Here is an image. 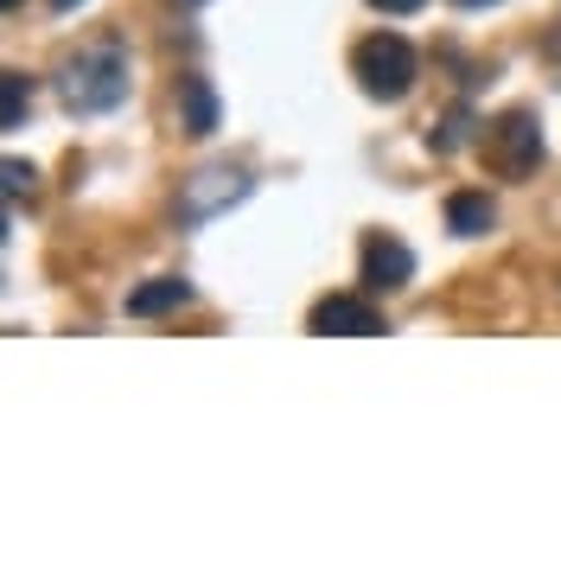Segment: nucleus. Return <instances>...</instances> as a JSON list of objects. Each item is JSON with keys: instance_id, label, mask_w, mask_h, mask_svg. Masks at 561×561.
Here are the masks:
<instances>
[{"instance_id": "1", "label": "nucleus", "mask_w": 561, "mask_h": 561, "mask_svg": "<svg viewBox=\"0 0 561 561\" xmlns=\"http://www.w3.org/2000/svg\"><path fill=\"white\" fill-rule=\"evenodd\" d=\"M58 96H65L70 115H103V108H115L128 96V51L115 38L83 45L65 65V77H58Z\"/></svg>"}, {"instance_id": "2", "label": "nucleus", "mask_w": 561, "mask_h": 561, "mask_svg": "<svg viewBox=\"0 0 561 561\" xmlns=\"http://www.w3.org/2000/svg\"><path fill=\"white\" fill-rule=\"evenodd\" d=\"M351 70H357V83H364V96H377V103H402L409 90H415V45L402 33H370L357 51H351Z\"/></svg>"}, {"instance_id": "3", "label": "nucleus", "mask_w": 561, "mask_h": 561, "mask_svg": "<svg viewBox=\"0 0 561 561\" xmlns=\"http://www.w3.org/2000/svg\"><path fill=\"white\" fill-rule=\"evenodd\" d=\"M479 147H485V160L504 179H524V173H536V167H542V128H536V115H529V108L497 115Z\"/></svg>"}, {"instance_id": "4", "label": "nucleus", "mask_w": 561, "mask_h": 561, "mask_svg": "<svg viewBox=\"0 0 561 561\" xmlns=\"http://www.w3.org/2000/svg\"><path fill=\"white\" fill-rule=\"evenodd\" d=\"M237 198H249V179L230 167H205V173L179 179V224H210L217 210H230Z\"/></svg>"}, {"instance_id": "5", "label": "nucleus", "mask_w": 561, "mask_h": 561, "mask_svg": "<svg viewBox=\"0 0 561 561\" xmlns=\"http://www.w3.org/2000/svg\"><path fill=\"white\" fill-rule=\"evenodd\" d=\"M409 280H415L409 243H396V237H370V243H364V287H370V294H396V287H409Z\"/></svg>"}, {"instance_id": "6", "label": "nucleus", "mask_w": 561, "mask_h": 561, "mask_svg": "<svg viewBox=\"0 0 561 561\" xmlns=\"http://www.w3.org/2000/svg\"><path fill=\"white\" fill-rule=\"evenodd\" d=\"M313 332H345V339H364V332H383V319H377V307L370 300H357V294H325L313 307V319H307Z\"/></svg>"}, {"instance_id": "7", "label": "nucleus", "mask_w": 561, "mask_h": 561, "mask_svg": "<svg viewBox=\"0 0 561 561\" xmlns=\"http://www.w3.org/2000/svg\"><path fill=\"white\" fill-rule=\"evenodd\" d=\"M179 128L198 140L217 128V90H210V77H185L179 83Z\"/></svg>"}, {"instance_id": "8", "label": "nucleus", "mask_w": 561, "mask_h": 561, "mask_svg": "<svg viewBox=\"0 0 561 561\" xmlns=\"http://www.w3.org/2000/svg\"><path fill=\"white\" fill-rule=\"evenodd\" d=\"M192 300V287L179 275H167V280H147V287H135L128 294V319H153V313H173V307H185Z\"/></svg>"}, {"instance_id": "9", "label": "nucleus", "mask_w": 561, "mask_h": 561, "mask_svg": "<svg viewBox=\"0 0 561 561\" xmlns=\"http://www.w3.org/2000/svg\"><path fill=\"white\" fill-rule=\"evenodd\" d=\"M491 217H497V210H491L485 192H454V198H447V230H454V237H485Z\"/></svg>"}, {"instance_id": "10", "label": "nucleus", "mask_w": 561, "mask_h": 561, "mask_svg": "<svg viewBox=\"0 0 561 561\" xmlns=\"http://www.w3.org/2000/svg\"><path fill=\"white\" fill-rule=\"evenodd\" d=\"M26 108H33V83L13 77V70H0V128H20Z\"/></svg>"}, {"instance_id": "11", "label": "nucleus", "mask_w": 561, "mask_h": 561, "mask_svg": "<svg viewBox=\"0 0 561 561\" xmlns=\"http://www.w3.org/2000/svg\"><path fill=\"white\" fill-rule=\"evenodd\" d=\"M38 192V173L26 160H0V198H33Z\"/></svg>"}, {"instance_id": "12", "label": "nucleus", "mask_w": 561, "mask_h": 561, "mask_svg": "<svg viewBox=\"0 0 561 561\" xmlns=\"http://www.w3.org/2000/svg\"><path fill=\"white\" fill-rule=\"evenodd\" d=\"M370 7H383V13H415L421 0H370Z\"/></svg>"}, {"instance_id": "13", "label": "nucleus", "mask_w": 561, "mask_h": 561, "mask_svg": "<svg viewBox=\"0 0 561 561\" xmlns=\"http://www.w3.org/2000/svg\"><path fill=\"white\" fill-rule=\"evenodd\" d=\"M549 58H556V65H561V33H556V38H549Z\"/></svg>"}, {"instance_id": "14", "label": "nucleus", "mask_w": 561, "mask_h": 561, "mask_svg": "<svg viewBox=\"0 0 561 561\" xmlns=\"http://www.w3.org/2000/svg\"><path fill=\"white\" fill-rule=\"evenodd\" d=\"M51 7H58V13H70V7H83V0H51Z\"/></svg>"}, {"instance_id": "15", "label": "nucleus", "mask_w": 561, "mask_h": 561, "mask_svg": "<svg viewBox=\"0 0 561 561\" xmlns=\"http://www.w3.org/2000/svg\"><path fill=\"white\" fill-rule=\"evenodd\" d=\"M459 7H497V0H459Z\"/></svg>"}, {"instance_id": "16", "label": "nucleus", "mask_w": 561, "mask_h": 561, "mask_svg": "<svg viewBox=\"0 0 561 561\" xmlns=\"http://www.w3.org/2000/svg\"><path fill=\"white\" fill-rule=\"evenodd\" d=\"M0 243H7V217H0Z\"/></svg>"}, {"instance_id": "17", "label": "nucleus", "mask_w": 561, "mask_h": 561, "mask_svg": "<svg viewBox=\"0 0 561 561\" xmlns=\"http://www.w3.org/2000/svg\"><path fill=\"white\" fill-rule=\"evenodd\" d=\"M0 7H7V0H0Z\"/></svg>"}, {"instance_id": "18", "label": "nucleus", "mask_w": 561, "mask_h": 561, "mask_svg": "<svg viewBox=\"0 0 561 561\" xmlns=\"http://www.w3.org/2000/svg\"><path fill=\"white\" fill-rule=\"evenodd\" d=\"M185 7H192V0H185Z\"/></svg>"}]
</instances>
